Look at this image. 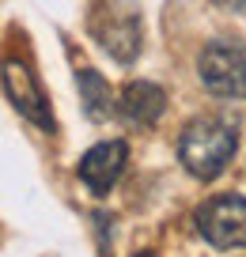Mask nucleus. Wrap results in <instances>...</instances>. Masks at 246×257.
Returning a JSON list of instances; mask_svg holds the SVG:
<instances>
[{"label": "nucleus", "mask_w": 246, "mask_h": 257, "mask_svg": "<svg viewBox=\"0 0 246 257\" xmlns=\"http://www.w3.org/2000/svg\"><path fill=\"white\" fill-rule=\"evenodd\" d=\"M235 128L220 117H193L190 125L182 128V137H178V159L182 167L190 170L193 178L201 182H212V178L223 174V167L231 163L235 155Z\"/></svg>", "instance_id": "f257e3e1"}, {"label": "nucleus", "mask_w": 246, "mask_h": 257, "mask_svg": "<svg viewBox=\"0 0 246 257\" xmlns=\"http://www.w3.org/2000/svg\"><path fill=\"white\" fill-rule=\"evenodd\" d=\"M201 83L220 98H246V42H208L201 49Z\"/></svg>", "instance_id": "f03ea898"}, {"label": "nucleus", "mask_w": 246, "mask_h": 257, "mask_svg": "<svg viewBox=\"0 0 246 257\" xmlns=\"http://www.w3.org/2000/svg\"><path fill=\"white\" fill-rule=\"evenodd\" d=\"M193 223H197V234L216 249L246 246V197L220 193V197H212L197 208Z\"/></svg>", "instance_id": "7ed1b4c3"}, {"label": "nucleus", "mask_w": 246, "mask_h": 257, "mask_svg": "<svg viewBox=\"0 0 246 257\" xmlns=\"http://www.w3.org/2000/svg\"><path fill=\"white\" fill-rule=\"evenodd\" d=\"M129 163V148L125 140H103V144H95L84 159H79V182L88 185L95 197H106V193L114 189V182L121 178V170H125Z\"/></svg>", "instance_id": "20e7f679"}, {"label": "nucleus", "mask_w": 246, "mask_h": 257, "mask_svg": "<svg viewBox=\"0 0 246 257\" xmlns=\"http://www.w3.org/2000/svg\"><path fill=\"white\" fill-rule=\"evenodd\" d=\"M4 87H8L12 106H16L27 121H34V125H42V128H53V117H49V110H46V98H42L38 83L31 80L27 64H19V61L4 64Z\"/></svg>", "instance_id": "39448f33"}, {"label": "nucleus", "mask_w": 246, "mask_h": 257, "mask_svg": "<svg viewBox=\"0 0 246 257\" xmlns=\"http://www.w3.org/2000/svg\"><path fill=\"white\" fill-rule=\"evenodd\" d=\"M118 110H121V117H125L129 125L148 128V125H155V121L163 117L167 95H163V87L151 83V80H133V83H125V91H121Z\"/></svg>", "instance_id": "423d86ee"}, {"label": "nucleus", "mask_w": 246, "mask_h": 257, "mask_svg": "<svg viewBox=\"0 0 246 257\" xmlns=\"http://www.w3.org/2000/svg\"><path fill=\"white\" fill-rule=\"evenodd\" d=\"M95 34L103 42V49L110 57H118V61H133L140 53V19H136L133 8L118 12L106 27H95Z\"/></svg>", "instance_id": "0eeeda50"}, {"label": "nucleus", "mask_w": 246, "mask_h": 257, "mask_svg": "<svg viewBox=\"0 0 246 257\" xmlns=\"http://www.w3.org/2000/svg\"><path fill=\"white\" fill-rule=\"evenodd\" d=\"M76 87H79V102H84V110H88L91 121H106L114 110L110 102V87H106V80L95 72V68H79L76 72Z\"/></svg>", "instance_id": "6e6552de"}, {"label": "nucleus", "mask_w": 246, "mask_h": 257, "mask_svg": "<svg viewBox=\"0 0 246 257\" xmlns=\"http://www.w3.org/2000/svg\"><path fill=\"white\" fill-rule=\"evenodd\" d=\"M136 257H159V253H151V249H140V253H136Z\"/></svg>", "instance_id": "1a4fd4ad"}, {"label": "nucleus", "mask_w": 246, "mask_h": 257, "mask_svg": "<svg viewBox=\"0 0 246 257\" xmlns=\"http://www.w3.org/2000/svg\"><path fill=\"white\" fill-rule=\"evenodd\" d=\"M235 4H238V8H246V0H235Z\"/></svg>", "instance_id": "9d476101"}]
</instances>
